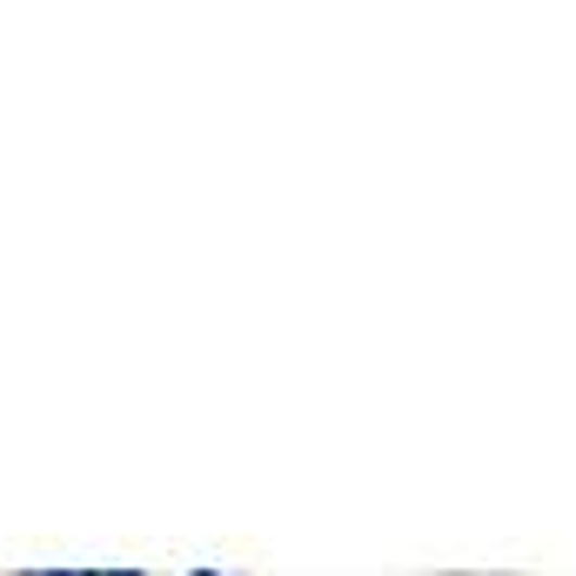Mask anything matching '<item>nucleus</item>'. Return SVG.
<instances>
[{
	"mask_svg": "<svg viewBox=\"0 0 576 576\" xmlns=\"http://www.w3.org/2000/svg\"><path fill=\"white\" fill-rule=\"evenodd\" d=\"M188 576H221V569H188Z\"/></svg>",
	"mask_w": 576,
	"mask_h": 576,
	"instance_id": "nucleus-3",
	"label": "nucleus"
},
{
	"mask_svg": "<svg viewBox=\"0 0 576 576\" xmlns=\"http://www.w3.org/2000/svg\"><path fill=\"white\" fill-rule=\"evenodd\" d=\"M41 576H101V569H41Z\"/></svg>",
	"mask_w": 576,
	"mask_h": 576,
	"instance_id": "nucleus-1",
	"label": "nucleus"
},
{
	"mask_svg": "<svg viewBox=\"0 0 576 576\" xmlns=\"http://www.w3.org/2000/svg\"><path fill=\"white\" fill-rule=\"evenodd\" d=\"M107 576H141V569H107Z\"/></svg>",
	"mask_w": 576,
	"mask_h": 576,
	"instance_id": "nucleus-2",
	"label": "nucleus"
}]
</instances>
